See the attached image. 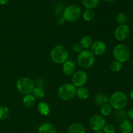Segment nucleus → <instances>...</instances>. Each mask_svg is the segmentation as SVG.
Instances as JSON below:
<instances>
[{"instance_id": "obj_9", "label": "nucleus", "mask_w": 133, "mask_h": 133, "mask_svg": "<svg viewBox=\"0 0 133 133\" xmlns=\"http://www.w3.org/2000/svg\"><path fill=\"white\" fill-rule=\"evenodd\" d=\"M88 80V75L84 70H77L72 75L71 81L72 84L75 87H79L84 86Z\"/></svg>"}, {"instance_id": "obj_1", "label": "nucleus", "mask_w": 133, "mask_h": 133, "mask_svg": "<svg viewBox=\"0 0 133 133\" xmlns=\"http://www.w3.org/2000/svg\"><path fill=\"white\" fill-rule=\"evenodd\" d=\"M109 104L112 108L116 110H123L127 106L128 99L124 92L121 91H116L109 97Z\"/></svg>"}, {"instance_id": "obj_32", "label": "nucleus", "mask_w": 133, "mask_h": 133, "mask_svg": "<svg viewBox=\"0 0 133 133\" xmlns=\"http://www.w3.org/2000/svg\"><path fill=\"white\" fill-rule=\"evenodd\" d=\"M36 82H37V87L43 88V87L44 86V81L42 78H40V79L38 80Z\"/></svg>"}, {"instance_id": "obj_34", "label": "nucleus", "mask_w": 133, "mask_h": 133, "mask_svg": "<svg viewBox=\"0 0 133 133\" xmlns=\"http://www.w3.org/2000/svg\"><path fill=\"white\" fill-rule=\"evenodd\" d=\"M9 0H0V5H6L9 3Z\"/></svg>"}, {"instance_id": "obj_6", "label": "nucleus", "mask_w": 133, "mask_h": 133, "mask_svg": "<svg viewBox=\"0 0 133 133\" xmlns=\"http://www.w3.org/2000/svg\"><path fill=\"white\" fill-rule=\"evenodd\" d=\"M35 87V82L29 77H21L16 82L17 89L19 92L24 95L31 93Z\"/></svg>"}, {"instance_id": "obj_26", "label": "nucleus", "mask_w": 133, "mask_h": 133, "mask_svg": "<svg viewBox=\"0 0 133 133\" xmlns=\"http://www.w3.org/2000/svg\"><path fill=\"white\" fill-rule=\"evenodd\" d=\"M32 93L36 99H42L45 96V91H44V89L42 87H35Z\"/></svg>"}, {"instance_id": "obj_14", "label": "nucleus", "mask_w": 133, "mask_h": 133, "mask_svg": "<svg viewBox=\"0 0 133 133\" xmlns=\"http://www.w3.org/2000/svg\"><path fill=\"white\" fill-rule=\"evenodd\" d=\"M119 129L122 133H132L133 125L131 121L127 119H125L119 123Z\"/></svg>"}, {"instance_id": "obj_7", "label": "nucleus", "mask_w": 133, "mask_h": 133, "mask_svg": "<svg viewBox=\"0 0 133 133\" xmlns=\"http://www.w3.org/2000/svg\"><path fill=\"white\" fill-rule=\"evenodd\" d=\"M81 15V9L77 5H69L64 10L63 17L67 22H75L79 20Z\"/></svg>"}, {"instance_id": "obj_17", "label": "nucleus", "mask_w": 133, "mask_h": 133, "mask_svg": "<svg viewBox=\"0 0 133 133\" xmlns=\"http://www.w3.org/2000/svg\"><path fill=\"white\" fill-rule=\"evenodd\" d=\"M76 95L78 99L83 100L88 99L90 95V93L87 87L82 86V87H79L77 89Z\"/></svg>"}, {"instance_id": "obj_33", "label": "nucleus", "mask_w": 133, "mask_h": 133, "mask_svg": "<svg viewBox=\"0 0 133 133\" xmlns=\"http://www.w3.org/2000/svg\"><path fill=\"white\" fill-rule=\"evenodd\" d=\"M127 115L130 119H133V108H132L131 109H130L129 110V112H127Z\"/></svg>"}, {"instance_id": "obj_31", "label": "nucleus", "mask_w": 133, "mask_h": 133, "mask_svg": "<svg viewBox=\"0 0 133 133\" xmlns=\"http://www.w3.org/2000/svg\"><path fill=\"white\" fill-rule=\"evenodd\" d=\"M65 22H66V20H65V18H64L63 16L58 17L57 20V24L59 25V26H62V25H63L64 23H65Z\"/></svg>"}, {"instance_id": "obj_30", "label": "nucleus", "mask_w": 133, "mask_h": 133, "mask_svg": "<svg viewBox=\"0 0 133 133\" xmlns=\"http://www.w3.org/2000/svg\"><path fill=\"white\" fill-rule=\"evenodd\" d=\"M73 50L75 52L79 53L83 50V48L80 43H75L73 46Z\"/></svg>"}, {"instance_id": "obj_16", "label": "nucleus", "mask_w": 133, "mask_h": 133, "mask_svg": "<svg viewBox=\"0 0 133 133\" xmlns=\"http://www.w3.org/2000/svg\"><path fill=\"white\" fill-rule=\"evenodd\" d=\"M68 133H86L85 127L80 123H73L69 126Z\"/></svg>"}, {"instance_id": "obj_13", "label": "nucleus", "mask_w": 133, "mask_h": 133, "mask_svg": "<svg viewBox=\"0 0 133 133\" xmlns=\"http://www.w3.org/2000/svg\"><path fill=\"white\" fill-rule=\"evenodd\" d=\"M38 133H57L55 126L49 123H42L38 129Z\"/></svg>"}, {"instance_id": "obj_35", "label": "nucleus", "mask_w": 133, "mask_h": 133, "mask_svg": "<svg viewBox=\"0 0 133 133\" xmlns=\"http://www.w3.org/2000/svg\"><path fill=\"white\" fill-rule=\"evenodd\" d=\"M129 96H130V98H131V100H132L133 101V88L132 89V90L131 91V92H130Z\"/></svg>"}, {"instance_id": "obj_20", "label": "nucleus", "mask_w": 133, "mask_h": 133, "mask_svg": "<svg viewBox=\"0 0 133 133\" xmlns=\"http://www.w3.org/2000/svg\"><path fill=\"white\" fill-rule=\"evenodd\" d=\"M35 101H36V98L31 93L25 95L23 99V105L27 108H30L34 106V104H35Z\"/></svg>"}, {"instance_id": "obj_19", "label": "nucleus", "mask_w": 133, "mask_h": 133, "mask_svg": "<svg viewBox=\"0 0 133 133\" xmlns=\"http://www.w3.org/2000/svg\"><path fill=\"white\" fill-rule=\"evenodd\" d=\"M38 111L41 115L46 116L50 113V108L45 102H40L38 104Z\"/></svg>"}, {"instance_id": "obj_4", "label": "nucleus", "mask_w": 133, "mask_h": 133, "mask_svg": "<svg viewBox=\"0 0 133 133\" xmlns=\"http://www.w3.org/2000/svg\"><path fill=\"white\" fill-rule=\"evenodd\" d=\"M76 87L72 83H66L61 85L58 89V96L61 100L68 101L76 95Z\"/></svg>"}, {"instance_id": "obj_15", "label": "nucleus", "mask_w": 133, "mask_h": 133, "mask_svg": "<svg viewBox=\"0 0 133 133\" xmlns=\"http://www.w3.org/2000/svg\"><path fill=\"white\" fill-rule=\"evenodd\" d=\"M94 102L96 103V105L101 106L103 104L109 103V97L106 94L100 92L95 95L94 98Z\"/></svg>"}, {"instance_id": "obj_27", "label": "nucleus", "mask_w": 133, "mask_h": 133, "mask_svg": "<svg viewBox=\"0 0 133 133\" xmlns=\"http://www.w3.org/2000/svg\"><path fill=\"white\" fill-rule=\"evenodd\" d=\"M9 116V108L5 106H0V121L5 120Z\"/></svg>"}, {"instance_id": "obj_24", "label": "nucleus", "mask_w": 133, "mask_h": 133, "mask_svg": "<svg viewBox=\"0 0 133 133\" xmlns=\"http://www.w3.org/2000/svg\"><path fill=\"white\" fill-rule=\"evenodd\" d=\"M83 17L84 20L87 22H91L94 19L95 13L93 9H87L83 14Z\"/></svg>"}, {"instance_id": "obj_37", "label": "nucleus", "mask_w": 133, "mask_h": 133, "mask_svg": "<svg viewBox=\"0 0 133 133\" xmlns=\"http://www.w3.org/2000/svg\"><path fill=\"white\" fill-rule=\"evenodd\" d=\"M103 1H106V2H110V1H113V0H103Z\"/></svg>"}, {"instance_id": "obj_28", "label": "nucleus", "mask_w": 133, "mask_h": 133, "mask_svg": "<svg viewBox=\"0 0 133 133\" xmlns=\"http://www.w3.org/2000/svg\"><path fill=\"white\" fill-rule=\"evenodd\" d=\"M116 22L119 25L126 24L127 22V16L123 13H119L116 16Z\"/></svg>"}, {"instance_id": "obj_36", "label": "nucleus", "mask_w": 133, "mask_h": 133, "mask_svg": "<svg viewBox=\"0 0 133 133\" xmlns=\"http://www.w3.org/2000/svg\"><path fill=\"white\" fill-rule=\"evenodd\" d=\"M94 133H104L103 130H100V131H95Z\"/></svg>"}, {"instance_id": "obj_22", "label": "nucleus", "mask_w": 133, "mask_h": 133, "mask_svg": "<svg viewBox=\"0 0 133 133\" xmlns=\"http://www.w3.org/2000/svg\"><path fill=\"white\" fill-rule=\"evenodd\" d=\"M100 0H81L83 6L87 9H94L98 6Z\"/></svg>"}, {"instance_id": "obj_10", "label": "nucleus", "mask_w": 133, "mask_h": 133, "mask_svg": "<svg viewBox=\"0 0 133 133\" xmlns=\"http://www.w3.org/2000/svg\"><path fill=\"white\" fill-rule=\"evenodd\" d=\"M130 34V29L126 24L119 25L114 31V37L118 41H123L128 38Z\"/></svg>"}, {"instance_id": "obj_18", "label": "nucleus", "mask_w": 133, "mask_h": 133, "mask_svg": "<svg viewBox=\"0 0 133 133\" xmlns=\"http://www.w3.org/2000/svg\"><path fill=\"white\" fill-rule=\"evenodd\" d=\"M92 43H93V39L89 35H84L80 40V44L83 47V50L89 49L92 46Z\"/></svg>"}, {"instance_id": "obj_3", "label": "nucleus", "mask_w": 133, "mask_h": 133, "mask_svg": "<svg viewBox=\"0 0 133 133\" xmlns=\"http://www.w3.org/2000/svg\"><path fill=\"white\" fill-rule=\"evenodd\" d=\"M95 56L88 50H83L77 56L78 65L83 69L92 67L95 63Z\"/></svg>"}, {"instance_id": "obj_2", "label": "nucleus", "mask_w": 133, "mask_h": 133, "mask_svg": "<svg viewBox=\"0 0 133 133\" xmlns=\"http://www.w3.org/2000/svg\"><path fill=\"white\" fill-rule=\"evenodd\" d=\"M51 58L52 61L57 64H63L68 58V52L63 45H56L51 52Z\"/></svg>"}, {"instance_id": "obj_25", "label": "nucleus", "mask_w": 133, "mask_h": 133, "mask_svg": "<svg viewBox=\"0 0 133 133\" xmlns=\"http://www.w3.org/2000/svg\"><path fill=\"white\" fill-rule=\"evenodd\" d=\"M109 68L110 70L114 72H118L123 69V63L117 60H114L110 63L109 65Z\"/></svg>"}, {"instance_id": "obj_12", "label": "nucleus", "mask_w": 133, "mask_h": 133, "mask_svg": "<svg viewBox=\"0 0 133 133\" xmlns=\"http://www.w3.org/2000/svg\"><path fill=\"white\" fill-rule=\"evenodd\" d=\"M75 70H76V66L74 61L67 60L66 62L63 63L62 70L65 75L68 76H71L75 73Z\"/></svg>"}, {"instance_id": "obj_29", "label": "nucleus", "mask_w": 133, "mask_h": 133, "mask_svg": "<svg viewBox=\"0 0 133 133\" xmlns=\"http://www.w3.org/2000/svg\"><path fill=\"white\" fill-rule=\"evenodd\" d=\"M116 131V126L112 124H106L104 129H103V132L104 133H115Z\"/></svg>"}, {"instance_id": "obj_21", "label": "nucleus", "mask_w": 133, "mask_h": 133, "mask_svg": "<svg viewBox=\"0 0 133 133\" xmlns=\"http://www.w3.org/2000/svg\"><path fill=\"white\" fill-rule=\"evenodd\" d=\"M127 115L126 112L123 110H116L113 114V117L116 122H119L126 119Z\"/></svg>"}, {"instance_id": "obj_11", "label": "nucleus", "mask_w": 133, "mask_h": 133, "mask_svg": "<svg viewBox=\"0 0 133 133\" xmlns=\"http://www.w3.org/2000/svg\"><path fill=\"white\" fill-rule=\"evenodd\" d=\"M91 52L94 56H101L107 51V44L101 40H96L93 42L90 47Z\"/></svg>"}, {"instance_id": "obj_5", "label": "nucleus", "mask_w": 133, "mask_h": 133, "mask_svg": "<svg viewBox=\"0 0 133 133\" xmlns=\"http://www.w3.org/2000/svg\"><path fill=\"white\" fill-rule=\"evenodd\" d=\"M113 56L116 60L122 63H125L129 59L131 51L126 44H118L113 50Z\"/></svg>"}, {"instance_id": "obj_8", "label": "nucleus", "mask_w": 133, "mask_h": 133, "mask_svg": "<svg viewBox=\"0 0 133 133\" xmlns=\"http://www.w3.org/2000/svg\"><path fill=\"white\" fill-rule=\"evenodd\" d=\"M106 124V120L102 115H94L90 119L89 125L94 131L103 130Z\"/></svg>"}, {"instance_id": "obj_23", "label": "nucleus", "mask_w": 133, "mask_h": 133, "mask_svg": "<svg viewBox=\"0 0 133 133\" xmlns=\"http://www.w3.org/2000/svg\"><path fill=\"white\" fill-rule=\"evenodd\" d=\"M113 108L109 103L103 104L101 106L100 112L103 116H109L112 113Z\"/></svg>"}]
</instances>
